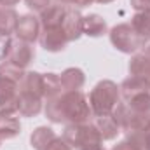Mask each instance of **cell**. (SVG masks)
I'll use <instances>...</instances> for the list:
<instances>
[{"label": "cell", "instance_id": "obj_32", "mask_svg": "<svg viewBox=\"0 0 150 150\" xmlns=\"http://www.w3.org/2000/svg\"><path fill=\"white\" fill-rule=\"evenodd\" d=\"M21 0H0V7H7V9H12L14 5H18Z\"/></svg>", "mask_w": 150, "mask_h": 150}, {"label": "cell", "instance_id": "obj_36", "mask_svg": "<svg viewBox=\"0 0 150 150\" xmlns=\"http://www.w3.org/2000/svg\"><path fill=\"white\" fill-rule=\"evenodd\" d=\"M0 143H2V138H0Z\"/></svg>", "mask_w": 150, "mask_h": 150}, {"label": "cell", "instance_id": "obj_5", "mask_svg": "<svg viewBox=\"0 0 150 150\" xmlns=\"http://www.w3.org/2000/svg\"><path fill=\"white\" fill-rule=\"evenodd\" d=\"M113 119L117 120L120 131L131 134V133H138L140 129H143V126L149 122L150 115L149 113H140L136 110H133L126 101L124 103H119L115 107V110L112 112Z\"/></svg>", "mask_w": 150, "mask_h": 150}, {"label": "cell", "instance_id": "obj_6", "mask_svg": "<svg viewBox=\"0 0 150 150\" xmlns=\"http://www.w3.org/2000/svg\"><path fill=\"white\" fill-rule=\"evenodd\" d=\"M40 45L49 51V52H59L67 47L68 38L63 32V26H49V28H42L40 30V37H38Z\"/></svg>", "mask_w": 150, "mask_h": 150}, {"label": "cell", "instance_id": "obj_10", "mask_svg": "<svg viewBox=\"0 0 150 150\" xmlns=\"http://www.w3.org/2000/svg\"><path fill=\"white\" fill-rule=\"evenodd\" d=\"M119 91H120V96L124 101H129L143 93H149L150 91V86L147 84V80L140 79V77H127L120 86H119Z\"/></svg>", "mask_w": 150, "mask_h": 150}, {"label": "cell", "instance_id": "obj_9", "mask_svg": "<svg viewBox=\"0 0 150 150\" xmlns=\"http://www.w3.org/2000/svg\"><path fill=\"white\" fill-rule=\"evenodd\" d=\"M7 59L25 70V68L35 59V49L32 47V44L18 40V42L12 44V51H11V54H9Z\"/></svg>", "mask_w": 150, "mask_h": 150}, {"label": "cell", "instance_id": "obj_15", "mask_svg": "<svg viewBox=\"0 0 150 150\" xmlns=\"http://www.w3.org/2000/svg\"><path fill=\"white\" fill-rule=\"evenodd\" d=\"M59 82L63 91H79L86 82V75L80 68H67L59 75Z\"/></svg>", "mask_w": 150, "mask_h": 150}, {"label": "cell", "instance_id": "obj_24", "mask_svg": "<svg viewBox=\"0 0 150 150\" xmlns=\"http://www.w3.org/2000/svg\"><path fill=\"white\" fill-rule=\"evenodd\" d=\"M112 150H143V143H142V140H140V136L136 133H131L122 142L113 145Z\"/></svg>", "mask_w": 150, "mask_h": 150}, {"label": "cell", "instance_id": "obj_18", "mask_svg": "<svg viewBox=\"0 0 150 150\" xmlns=\"http://www.w3.org/2000/svg\"><path fill=\"white\" fill-rule=\"evenodd\" d=\"M108 30L107 21L100 14H89L84 16V35L87 37H101Z\"/></svg>", "mask_w": 150, "mask_h": 150}, {"label": "cell", "instance_id": "obj_2", "mask_svg": "<svg viewBox=\"0 0 150 150\" xmlns=\"http://www.w3.org/2000/svg\"><path fill=\"white\" fill-rule=\"evenodd\" d=\"M87 100H89V105H91V110H93L94 117L110 115L115 110V107L119 105V100H120L119 86L113 80H101L93 87Z\"/></svg>", "mask_w": 150, "mask_h": 150}, {"label": "cell", "instance_id": "obj_12", "mask_svg": "<svg viewBox=\"0 0 150 150\" xmlns=\"http://www.w3.org/2000/svg\"><path fill=\"white\" fill-rule=\"evenodd\" d=\"M42 112V98L28 93H19L18 98V113L21 117H35Z\"/></svg>", "mask_w": 150, "mask_h": 150}, {"label": "cell", "instance_id": "obj_23", "mask_svg": "<svg viewBox=\"0 0 150 150\" xmlns=\"http://www.w3.org/2000/svg\"><path fill=\"white\" fill-rule=\"evenodd\" d=\"M63 93L61 89V82H59V75L56 74H44V98L49 100L56 94Z\"/></svg>", "mask_w": 150, "mask_h": 150}, {"label": "cell", "instance_id": "obj_25", "mask_svg": "<svg viewBox=\"0 0 150 150\" xmlns=\"http://www.w3.org/2000/svg\"><path fill=\"white\" fill-rule=\"evenodd\" d=\"M126 103H127L133 110H136V112L149 113L150 115V91L140 94V96H136V98H133V100H129V101H126Z\"/></svg>", "mask_w": 150, "mask_h": 150}, {"label": "cell", "instance_id": "obj_28", "mask_svg": "<svg viewBox=\"0 0 150 150\" xmlns=\"http://www.w3.org/2000/svg\"><path fill=\"white\" fill-rule=\"evenodd\" d=\"M26 5H28L32 11L42 12L45 7H49V5H51V0H26Z\"/></svg>", "mask_w": 150, "mask_h": 150}, {"label": "cell", "instance_id": "obj_16", "mask_svg": "<svg viewBox=\"0 0 150 150\" xmlns=\"http://www.w3.org/2000/svg\"><path fill=\"white\" fill-rule=\"evenodd\" d=\"M56 138H58V136H56V133H54L51 127L40 126V127H37V129L32 133L30 143H32V147L35 150H47L52 145V142H54Z\"/></svg>", "mask_w": 150, "mask_h": 150}, {"label": "cell", "instance_id": "obj_14", "mask_svg": "<svg viewBox=\"0 0 150 150\" xmlns=\"http://www.w3.org/2000/svg\"><path fill=\"white\" fill-rule=\"evenodd\" d=\"M93 124L96 126V129H98V133H100V136H101L103 142L105 140H113L120 133V127H119V124L113 119L112 113L110 115H100V117H96Z\"/></svg>", "mask_w": 150, "mask_h": 150}, {"label": "cell", "instance_id": "obj_33", "mask_svg": "<svg viewBox=\"0 0 150 150\" xmlns=\"http://www.w3.org/2000/svg\"><path fill=\"white\" fill-rule=\"evenodd\" d=\"M140 52L150 58V37L145 38V44H143V47H142V51H140Z\"/></svg>", "mask_w": 150, "mask_h": 150}, {"label": "cell", "instance_id": "obj_3", "mask_svg": "<svg viewBox=\"0 0 150 150\" xmlns=\"http://www.w3.org/2000/svg\"><path fill=\"white\" fill-rule=\"evenodd\" d=\"M63 140L72 149L82 150L91 145L103 143L96 126L93 122H82V124H68L63 131Z\"/></svg>", "mask_w": 150, "mask_h": 150}, {"label": "cell", "instance_id": "obj_22", "mask_svg": "<svg viewBox=\"0 0 150 150\" xmlns=\"http://www.w3.org/2000/svg\"><path fill=\"white\" fill-rule=\"evenodd\" d=\"M25 74H26V72H25L23 68H19L18 65H14V63L9 61V59H5V61L0 63V77H4V79H7V80H12V82L19 84L21 79L25 77Z\"/></svg>", "mask_w": 150, "mask_h": 150}, {"label": "cell", "instance_id": "obj_27", "mask_svg": "<svg viewBox=\"0 0 150 150\" xmlns=\"http://www.w3.org/2000/svg\"><path fill=\"white\" fill-rule=\"evenodd\" d=\"M136 134L140 136V140L143 143V150H150V119H149V122L143 126V129H140Z\"/></svg>", "mask_w": 150, "mask_h": 150}, {"label": "cell", "instance_id": "obj_1", "mask_svg": "<svg viewBox=\"0 0 150 150\" xmlns=\"http://www.w3.org/2000/svg\"><path fill=\"white\" fill-rule=\"evenodd\" d=\"M45 117L51 122H68V124H82L89 122L93 110L87 96L82 91H63L45 103Z\"/></svg>", "mask_w": 150, "mask_h": 150}, {"label": "cell", "instance_id": "obj_34", "mask_svg": "<svg viewBox=\"0 0 150 150\" xmlns=\"http://www.w3.org/2000/svg\"><path fill=\"white\" fill-rule=\"evenodd\" d=\"M82 150H105V147H103V143H98V145H91V147H86Z\"/></svg>", "mask_w": 150, "mask_h": 150}, {"label": "cell", "instance_id": "obj_29", "mask_svg": "<svg viewBox=\"0 0 150 150\" xmlns=\"http://www.w3.org/2000/svg\"><path fill=\"white\" fill-rule=\"evenodd\" d=\"M47 150H72V147H70L63 138H59V136H58V138L52 142V145H51Z\"/></svg>", "mask_w": 150, "mask_h": 150}, {"label": "cell", "instance_id": "obj_17", "mask_svg": "<svg viewBox=\"0 0 150 150\" xmlns=\"http://www.w3.org/2000/svg\"><path fill=\"white\" fill-rule=\"evenodd\" d=\"M129 74L133 77H140L147 80V84L150 86V58L142 52L134 54L129 61Z\"/></svg>", "mask_w": 150, "mask_h": 150}, {"label": "cell", "instance_id": "obj_8", "mask_svg": "<svg viewBox=\"0 0 150 150\" xmlns=\"http://www.w3.org/2000/svg\"><path fill=\"white\" fill-rule=\"evenodd\" d=\"M63 32L68 38V42H74L84 33V16L74 9V7H67V14L63 18Z\"/></svg>", "mask_w": 150, "mask_h": 150}, {"label": "cell", "instance_id": "obj_11", "mask_svg": "<svg viewBox=\"0 0 150 150\" xmlns=\"http://www.w3.org/2000/svg\"><path fill=\"white\" fill-rule=\"evenodd\" d=\"M67 14V5L56 2L51 4L49 7H45L40 12V26L42 28H49V26H61L63 25V18Z\"/></svg>", "mask_w": 150, "mask_h": 150}, {"label": "cell", "instance_id": "obj_4", "mask_svg": "<svg viewBox=\"0 0 150 150\" xmlns=\"http://www.w3.org/2000/svg\"><path fill=\"white\" fill-rule=\"evenodd\" d=\"M110 42L117 51L133 54V52L142 51V47L145 44V37H142L131 26V23H120L110 30Z\"/></svg>", "mask_w": 150, "mask_h": 150}, {"label": "cell", "instance_id": "obj_19", "mask_svg": "<svg viewBox=\"0 0 150 150\" xmlns=\"http://www.w3.org/2000/svg\"><path fill=\"white\" fill-rule=\"evenodd\" d=\"M21 124L18 117L14 115H0V138L2 140H12L19 134Z\"/></svg>", "mask_w": 150, "mask_h": 150}, {"label": "cell", "instance_id": "obj_31", "mask_svg": "<svg viewBox=\"0 0 150 150\" xmlns=\"http://www.w3.org/2000/svg\"><path fill=\"white\" fill-rule=\"evenodd\" d=\"M59 4H63V5H77V7H86V5H89V4H93V2H96V0H58Z\"/></svg>", "mask_w": 150, "mask_h": 150}, {"label": "cell", "instance_id": "obj_13", "mask_svg": "<svg viewBox=\"0 0 150 150\" xmlns=\"http://www.w3.org/2000/svg\"><path fill=\"white\" fill-rule=\"evenodd\" d=\"M19 93L35 94L44 100V74L38 72H26L19 82Z\"/></svg>", "mask_w": 150, "mask_h": 150}, {"label": "cell", "instance_id": "obj_20", "mask_svg": "<svg viewBox=\"0 0 150 150\" xmlns=\"http://www.w3.org/2000/svg\"><path fill=\"white\" fill-rule=\"evenodd\" d=\"M18 21H19V16L14 9L0 7V33H5V35L16 33Z\"/></svg>", "mask_w": 150, "mask_h": 150}, {"label": "cell", "instance_id": "obj_26", "mask_svg": "<svg viewBox=\"0 0 150 150\" xmlns=\"http://www.w3.org/2000/svg\"><path fill=\"white\" fill-rule=\"evenodd\" d=\"M12 38L11 35H5V33H0V61H5L12 51Z\"/></svg>", "mask_w": 150, "mask_h": 150}, {"label": "cell", "instance_id": "obj_30", "mask_svg": "<svg viewBox=\"0 0 150 150\" xmlns=\"http://www.w3.org/2000/svg\"><path fill=\"white\" fill-rule=\"evenodd\" d=\"M131 7L140 12V11H149L150 9V0H131Z\"/></svg>", "mask_w": 150, "mask_h": 150}, {"label": "cell", "instance_id": "obj_35", "mask_svg": "<svg viewBox=\"0 0 150 150\" xmlns=\"http://www.w3.org/2000/svg\"><path fill=\"white\" fill-rule=\"evenodd\" d=\"M98 4H110V2H113V0H96Z\"/></svg>", "mask_w": 150, "mask_h": 150}, {"label": "cell", "instance_id": "obj_21", "mask_svg": "<svg viewBox=\"0 0 150 150\" xmlns=\"http://www.w3.org/2000/svg\"><path fill=\"white\" fill-rule=\"evenodd\" d=\"M131 26L142 35V37H150V9L149 11H140L131 18Z\"/></svg>", "mask_w": 150, "mask_h": 150}, {"label": "cell", "instance_id": "obj_7", "mask_svg": "<svg viewBox=\"0 0 150 150\" xmlns=\"http://www.w3.org/2000/svg\"><path fill=\"white\" fill-rule=\"evenodd\" d=\"M40 19L35 18L33 14H25L19 18L18 21V28H16V35L18 40L21 42H28V44H33L35 40H38L40 37Z\"/></svg>", "mask_w": 150, "mask_h": 150}]
</instances>
